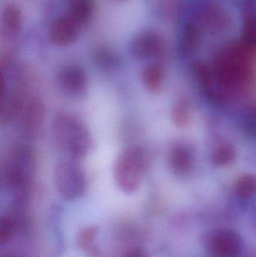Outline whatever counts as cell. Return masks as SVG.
<instances>
[{
	"label": "cell",
	"instance_id": "1",
	"mask_svg": "<svg viewBox=\"0 0 256 257\" xmlns=\"http://www.w3.org/2000/svg\"><path fill=\"white\" fill-rule=\"evenodd\" d=\"M36 171V154L30 145L17 144L8 151L0 171L2 187L24 200Z\"/></svg>",
	"mask_w": 256,
	"mask_h": 257
},
{
	"label": "cell",
	"instance_id": "2",
	"mask_svg": "<svg viewBox=\"0 0 256 257\" xmlns=\"http://www.w3.org/2000/svg\"><path fill=\"white\" fill-rule=\"evenodd\" d=\"M51 135L54 145L72 158L86 157L93 145V138L87 125L70 113L60 112L54 117Z\"/></svg>",
	"mask_w": 256,
	"mask_h": 257
},
{
	"label": "cell",
	"instance_id": "3",
	"mask_svg": "<svg viewBox=\"0 0 256 257\" xmlns=\"http://www.w3.org/2000/svg\"><path fill=\"white\" fill-rule=\"evenodd\" d=\"M150 164L145 148L132 146L122 151L114 166V178L117 187L128 195L137 193L142 185Z\"/></svg>",
	"mask_w": 256,
	"mask_h": 257
},
{
	"label": "cell",
	"instance_id": "4",
	"mask_svg": "<svg viewBox=\"0 0 256 257\" xmlns=\"http://www.w3.org/2000/svg\"><path fill=\"white\" fill-rule=\"evenodd\" d=\"M54 186L66 200L83 197L87 190V178L78 159L66 157L56 163L53 172Z\"/></svg>",
	"mask_w": 256,
	"mask_h": 257
},
{
	"label": "cell",
	"instance_id": "5",
	"mask_svg": "<svg viewBox=\"0 0 256 257\" xmlns=\"http://www.w3.org/2000/svg\"><path fill=\"white\" fill-rule=\"evenodd\" d=\"M46 114V107L42 98L27 97L18 116V128L23 137L29 140L36 139L40 133Z\"/></svg>",
	"mask_w": 256,
	"mask_h": 257
},
{
	"label": "cell",
	"instance_id": "6",
	"mask_svg": "<svg viewBox=\"0 0 256 257\" xmlns=\"http://www.w3.org/2000/svg\"><path fill=\"white\" fill-rule=\"evenodd\" d=\"M57 83L66 96L73 99H82L88 93V77L85 69L79 65L63 66L57 72Z\"/></svg>",
	"mask_w": 256,
	"mask_h": 257
},
{
	"label": "cell",
	"instance_id": "7",
	"mask_svg": "<svg viewBox=\"0 0 256 257\" xmlns=\"http://www.w3.org/2000/svg\"><path fill=\"white\" fill-rule=\"evenodd\" d=\"M242 247L243 241L239 234L229 229L215 232L207 244V250L211 257H238Z\"/></svg>",
	"mask_w": 256,
	"mask_h": 257
},
{
	"label": "cell",
	"instance_id": "8",
	"mask_svg": "<svg viewBox=\"0 0 256 257\" xmlns=\"http://www.w3.org/2000/svg\"><path fill=\"white\" fill-rule=\"evenodd\" d=\"M81 27L67 15L57 17L48 28V37L56 46L67 47L79 39Z\"/></svg>",
	"mask_w": 256,
	"mask_h": 257
},
{
	"label": "cell",
	"instance_id": "9",
	"mask_svg": "<svg viewBox=\"0 0 256 257\" xmlns=\"http://www.w3.org/2000/svg\"><path fill=\"white\" fill-rule=\"evenodd\" d=\"M159 36L151 30L138 32L131 39L129 45L130 55L136 60H145L154 57L160 50Z\"/></svg>",
	"mask_w": 256,
	"mask_h": 257
},
{
	"label": "cell",
	"instance_id": "10",
	"mask_svg": "<svg viewBox=\"0 0 256 257\" xmlns=\"http://www.w3.org/2000/svg\"><path fill=\"white\" fill-rule=\"evenodd\" d=\"M2 33L7 39H15L22 29L23 15L17 5L10 3L5 6L2 14Z\"/></svg>",
	"mask_w": 256,
	"mask_h": 257
},
{
	"label": "cell",
	"instance_id": "11",
	"mask_svg": "<svg viewBox=\"0 0 256 257\" xmlns=\"http://www.w3.org/2000/svg\"><path fill=\"white\" fill-rule=\"evenodd\" d=\"M68 13L81 27L87 25L93 19L96 11L95 0H66Z\"/></svg>",
	"mask_w": 256,
	"mask_h": 257
},
{
	"label": "cell",
	"instance_id": "12",
	"mask_svg": "<svg viewBox=\"0 0 256 257\" xmlns=\"http://www.w3.org/2000/svg\"><path fill=\"white\" fill-rule=\"evenodd\" d=\"M91 59L96 67L104 71L114 70L120 65V56L106 45L95 47L91 51Z\"/></svg>",
	"mask_w": 256,
	"mask_h": 257
},
{
	"label": "cell",
	"instance_id": "13",
	"mask_svg": "<svg viewBox=\"0 0 256 257\" xmlns=\"http://www.w3.org/2000/svg\"><path fill=\"white\" fill-rule=\"evenodd\" d=\"M162 75V69L159 66L149 65L143 69L141 81L147 90L156 91L160 86Z\"/></svg>",
	"mask_w": 256,
	"mask_h": 257
},
{
	"label": "cell",
	"instance_id": "14",
	"mask_svg": "<svg viewBox=\"0 0 256 257\" xmlns=\"http://www.w3.org/2000/svg\"><path fill=\"white\" fill-rule=\"evenodd\" d=\"M98 227L96 226H89L83 228L77 235V244L80 248L87 250L95 241L97 235Z\"/></svg>",
	"mask_w": 256,
	"mask_h": 257
},
{
	"label": "cell",
	"instance_id": "15",
	"mask_svg": "<svg viewBox=\"0 0 256 257\" xmlns=\"http://www.w3.org/2000/svg\"><path fill=\"white\" fill-rule=\"evenodd\" d=\"M15 229V223L13 219L9 216L2 217L0 221V244L2 245L7 244Z\"/></svg>",
	"mask_w": 256,
	"mask_h": 257
},
{
	"label": "cell",
	"instance_id": "16",
	"mask_svg": "<svg viewBox=\"0 0 256 257\" xmlns=\"http://www.w3.org/2000/svg\"><path fill=\"white\" fill-rule=\"evenodd\" d=\"M122 257H146V254L141 249L135 248L126 252Z\"/></svg>",
	"mask_w": 256,
	"mask_h": 257
},
{
	"label": "cell",
	"instance_id": "17",
	"mask_svg": "<svg viewBox=\"0 0 256 257\" xmlns=\"http://www.w3.org/2000/svg\"><path fill=\"white\" fill-rule=\"evenodd\" d=\"M115 2H119V3H122V2L126 1V0H114Z\"/></svg>",
	"mask_w": 256,
	"mask_h": 257
},
{
	"label": "cell",
	"instance_id": "18",
	"mask_svg": "<svg viewBox=\"0 0 256 257\" xmlns=\"http://www.w3.org/2000/svg\"><path fill=\"white\" fill-rule=\"evenodd\" d=\"M4 257H14L13 256H12V255H6Z\"/></svg>",
	"mask_w": 256,
	"mask_h": 257
}]
</instances>
